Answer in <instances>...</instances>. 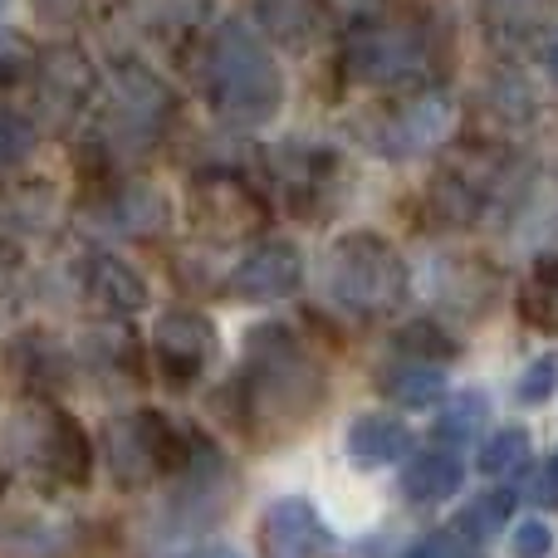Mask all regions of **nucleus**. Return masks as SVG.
Masks as SVG:
<instances>
[{
	"label": "nucleus",
	"instance_id": "obj_1",
	"mask_svg": "<svg viewBox=\"0 0 558 558\" xmlns=\"http://www.w3.org/2000/svg\"><path fill=\"white\" fill-rule=\"evenodd\" d=\"M338 64H343V78L377 94L436 88L451 64V35L416 0H373L343 29Z\"/></svg>",
	"mask_w": 558,
	"mask_h": 558
},
{
	"label": "nucleus",
	"instance_id": "obj_2",
	"mask_svg": "<svg viewBox=\"0 0 558 558\" xmlns=\"http://www.w3.org/2000/svg\"><path fill=\"white\" fill-rule=\"evenodd\" d=\"M324 397H328V377L314 348L284 324L255 328L241 367V407L251 436H260V441L299 436L318 416Z\"/></svg>",
	"mask_w": 558,
	"mask_h": 558
},
{
	"label": "nucleus",
	"instance_id": "obj_3",
	"mask_svg": "<svg viewBox=\"0 0 558 558\" xmlns=\"http://www.w3.org/2000/svg\"><path fill=\"white\" fill-rule=\"evenodd\" d=\"M196 78H202V94L216 108V118L235 128L270 123L284 104V74L270 54V39L245 20H221L206 29Z\"/></svg>",
	"mask_w": 558,
	"mask_h": 558
},
{
	"label": "nucleus",
	"instance_id": "obj_4",
	"mask_svg": "<svg viewBox=\"0 0 558 558\" xmlns=\"http://www.w3.org/2000/svg\"><path fill=\"white\" fill-rule=\"evenodd\" d=\"M98 147L104 157H133L147 153L167 137L177 118V98L167 88L162 74H153L137 59H113V64L98 74Z\"/></svg>",
	"mask_w": 558,
	"mask_h": 558
},
{
	"label": "nucleus",
	"instance_id": "obj_5",
	"mask_svg": "<svg viewBox=\"0 0 558 558\" xmlns=\"http://www.w3.org/2000/svg\"><path fill=\"white\" fill-rule=\"evenodd\" d=\"M5 461L35 485H84L94 471V446L64 407L25 397L5 426Z\"/></svg>",
	"mask_w": 558,
	"mask_h": 558
},
{
	"label": "nucleus",
	"instance_id": "obj_6",
	"mask_svg": "<svg viewBox=\"0 0 558 558\" xmlns=\"http://www.w3.org/2000/svg\"><path fill=\"white\" fill-rule=\"evenodd\" d=\"M328 294L357 318H387L407 299V265L383 235L348 231L328 251Z\"/></svg>",
	"mask_w": 558,
	"mask_h": 558
},
{
	"label": "nucleus",
	"instance_id": "obj_7",
	"mask_svg": "<svg viewBox=\"0 0 558 558\" xmlns=\"http://www.w3.org/2000/svg\"><path fill=\"white\" fill-rule=\"evenodd\" d=\"M196 446L162 412H128L104 426V465L118 485H147L157 475H182Z\"/></svg>",
	"mask_w": 558,
	"mask_h": 558
},
{
	"label": "nucleus",
	"instance_id": "obj_8",
	"mask_svg": "<svg viewBox=\"0 0 558 558\" xmlns=\"http://www.w3.org/2000/svg\"><path fill=\"white\" fill-rule=\"evenodd\" d=\"M456 128V104L436 88H412V94H392V104H383L367 118V147L392 162H412V157L436 153L441 143H451Z\"/></svg>",
	"mask_w": 558,
	"mask_h": 558
},
{
	"label": "nucleus",
	"instance_id": "obj_9",
	"mask_svg": "<svg viewBox=\"0 0 558 558\" xmlns=\"http://www.w3.org/2000/svg\"><path fill=\"white\" fill-rule=\"evenodd\" d=\"M186 216L202 235L211 241H245L265 226V196L255 192V182L235 167H206L186 186Z\"/></svg>",
	"mask_w": 558,
	"mask_h": 558
},
{
	"label": "nucleus",
	"instance_id": "obj_10",
	"mask_svg": "<svg viewBox=\"0 0 558 558\" xmlns=\"http://www.w3.org/2000/svg\"><path fill=\"white\" fill-rule=\"evenodd\" d=\"M35 108L49 128H69L78 113L94 108L98 94V69L78 45H54L39 49L35 59Z\"/></svg>",
	"mask_w": 558,
	"mask_h": 558
},
{
	"label": "nucleus",
	"instance_id": "obj_11",
	"mask_svg": "<svg viewBox=\"0 0 558 558\" xmlns=\"http://www.w3.org/2000/svg\"><path fill=\"white\" fill-rule=\"evenodd\" d=\"M88 226L104 235H123V241H157L172 226V202L143 177L113 182L94 196L88 206Z\"/></svg>",
	"mask_w": 558,
	"mask_h": 558
},
{
	"label": "nucleus",
	"instance_id": "obj_12",
	"mask_svg": "<svg viewBox=\"0 0 558 558\" xmlns=\"http://www.w3.org/2000/svg\"><path fill=\"white\" fill-rule=\"evenodd\" d=\"M153 353L167 387H192L216 357V324L196 308H167L153 328Z\"/></svg>",
	"mask_w": 558,
	"mask_h": 558
},
{
	"label": "nucleus",
	"instance_id": "obj_13",
	"mask_svg": "<svg viewBox=\"0 0 558 558\" xmlns=\"http://www.w3.org/2000/svg\"><path fill=\"white\" fill-rule=\"evenodd\" d=\"M304 279V255L289 241H260L255 251H245L235 260L231 279H226V294L241 299V304H270L299 289Z\"/></svg>",
	"mask_w": 558,
	"mask_h": 558
},
{
	"label": "nucleus",
	"instance_id": "obj_14",
	"mask_svg": "<svg viewBox=\"0 0 558 558\" xmlns=\"http://www.w3.org/2000/svg\"><path fill=\"white\" fill-rule=\"evenodd\" d=\"M270 167H275V177H279V186H284L294 211H318V206L328 202V192H333V177H338V157L324 153V147H314V143H284L270 157Z\"/></svg>",
	"mask_w": 558,
	"mask_h": 558
},
{
	"label": "nucleus",
	"instance_id": "obj_15",
	"mask_svg": "<svg viewBox=\"0 0 558 558\" xmlns=\"http://www.w3.org/2000/svg\"><path fill=\"white\" fill-rule=\"evenodd\" d=\"M333 534L308 500H279L265 514V558H328Z\"/></svg>",
	"mask_w": 558,
	"mask_h": 558
},
{
	"label": "nucleus",
	"instance_id": "obj_16",
	"mask_svg": "<svg viewBox=\"0 0 558 558\" xmlns=\"http://www.w3.org/2000/svg\"><path fill=\"white\" fill-rule=\"evenodd\" d=\"M78 289H84L88 304L113 318L137 314L147 304V279L118 255H84L78 260Z\"/></svg>",
	"mask_w": 558,
	"mask_h": 558
},
{
	"label": "nucleus",
	"instance_id": "obj_17",
	"mask_svg": "<svg viewBox=\"0 0 558 558\" xmlns=\"http://www.w3.org/2000/svg\"><path fill=\"white\" fill-rule=\"evenodd\" d=\"M251 20L270 45L308 49L328 29V0H255Z\"/></svg>",
	"mask_w": 558,
	"mask_h": 558
},
{
	"label": "nucleus",
	"instance_id": "obj_18",
	"mask_svg": "<svg viewBox=\"0 0 558 558\" xmlns=\"http://www.w3.org/2000/svg\"><path fill=\"white\" fill-rule=\"evenodd\" d=\"M412 451V432H407L397 416H383V412H367L348 426V461L357 471H383V465L402 461Z\"/></svg>",
	"mask_w": 558,
	"mask_h": 558
},
{
	"label": "nucleus",
	"instance_id": "obj_19",
	"mask_svg": "<svg viewBox=\"0 0 558 558\" xmlns=\"http://www.w3.org/2000/svg\"><path fill=\"white\" fill-rule=\"evenodd\" d=\"M461 481H465V461L456 456V446L451 451L436 446V451H422L412 465H407L402 490H407V500H416V505H441L461 490Z\"/></svg>",
	"mask_w": 558,
	"mask_h": 558
},
{
	"label": "nucleus",
	"instance_id": "obj_20",
	"mask_svg": "<svg viewBox=\"0 0 558 558\" xmlns=\"http://www.w3.org/2000/svg\"><path fill=\"white\" fill-rule=\"evenodd\" d=\"M10 367H15V377H25L29 397H45L49 387H59L69 377V357L59 353V343L49 333H20L15 343H10Z\"/></svg>",
	"mask_w": 558,
	"mask_h": 558
},
{
	"label": "nucleus",
	"instance_id": "obj_21",
	"mask_svg": "<svg viewBox=\"0 0 558 558\" xmlns=\"http://www.w3.org/2000/svg\"><path fill=\"white\" fill-rule=\"evenodd\" d=\"M84 363L94 367L98 377H113V383H137L143 377V353H137L133 333H128L123 324L113 328H94V333H84Z\"/></svg>",
	"mask_w": 558,
	"mask_h": 558
},
{
	"label": "nucleus",
	"instance_id": "obj_22",
	"mask_svg": "<svg viewBox=\"0 0 558 558\" xmlns=\"http://www.w3.org/2000/svg\"><path fill=\"white\" fill-rule=\"evenodd\" d=\"M54 221V192L45 182H0V231L35 235Z\"/></svg>",
	"mask_w": 558,
	"mask_h": 558
},
{
	"label": "nucleus",
	"instance_id": "obj_23",
	"mask_svg": "<svg viewBox=\"0 0 558 558\" xmlns=\"http://www.w3.org/2000/svg\"><path fill=\"white\" fill-rule=\"evenodd\" d=\"M377 383H383V392L392 397L397 407H432L436 397H441L446 377H441V363H422V357L397 353V363H387Z\"/></svg>",
	"mask_w": 558,
	"mask_h": 558
},
{
	"label": "nucleus",
	"instance_id": "obj_24",
	"mask_svg": "<svg viewBox=\"0 0 558 558\" xmlns=\"http://www.w3.org/2000/svg\"><path fill=\"white\" fill-rule=\"evenodd\" d=\"M485 5V29L505 45H520V39H534L549 20L554 0H481Z\"/></svg>",
	"mask_w": 558,
	"mask_h": 558
},
{
	"label": "nucleus",
	"instance_id": "obj_25",
	"mask_svg": "<svg viewBox=\"0 0 558 558\" xmlns=\"http://www.w3.org/2000/svg\"><path fill=\"white\" fill-rule=\"evenodd\" d=\"M137 15V25L157 39H186L206 20V0H128Z\"/></svg>",
	"mask_w": 558,
	"mask_h": 558
},
{
	"label": "nucleus",
	"instance_id": "obj_26",
	"mask_svg": "<svg viewBox=\"0 0 558 558\" xmlns=\"http://www.w3.org/2000/svg\"><path fill=\"white\" fill-rule=\"evenodd\" d=\"M520 314L544 333H558V255L539 260L520 289Z\"/></svg>",
	"mask_w": 558,
	"mask_h": 558
},
{
	"label": "nucleus",
	"instance_id": "obj_27",
	"mask_svg": "<svg viewBox=\"0 0 558 558\" xmlns=\"http://www.w3.org/2000/svg\"><path fill=\"white\" fill-rule=\"evenodd\" d=\"M35 143H39L35 118H25L20 108H5V104H0V177L15 172V167L25 162L29 153H35Z\"/></svg>",
	"mask_w": 558,
	"mask_h": 558
},
{
	"label": "nucleus",
	"instance_id": "obj_28",
	"mask_svg": "<svg viewBox=\"0 0 558 558\" xmlns=\"http://www.w3.org/2000/svg\"><path fill=\"white\" fill-rule=\"evenodd\" d=\"M481 422H485V397L481 392H461V397H451V402L441 407V416H436V436L451 441V446H461V441H471V436L481 432Z\"/></svg>",
	"mask_w": 558,
	"mask_h": 558
},
{
	"label": "nucleus",
	"instance_id": "obj_29",
	"mask_svg": "<svg viewBox=\"0 0 558 558\" xmlns=\"http://www.w3.org/2000/svg\"><path fill=\"white\" fill-rule=\"evenodd\" d=\"M530 432H520V426H510V432H495L490 441H485V451H481V471L485 475H510V471H520L524 461H530Z\"/></svg>",
	"mask_w": 558,
	"mask_h": 558
},
{
	"label": "nucleus",
	"instance_id": "obj_30",
	"mask_svg": "<svg viewBox=\"0 0 558 558\" xmlns=\"http://www.w3.org/2000/svg\"><path fill=\"white\" fill-rule=\"evenodd\" d=\"M392 343L402 357H422V363H446V357H456V338L441 333L436 324H407Z\"/></svg>",
	"mask_w": 558,
	"mask_h": 558
},
{
	"label": "nucleus",
	"instance_id": "obj_31",
	"mask_svg": "<svg viewBox=\"0 0 558 558\" xmlns=\"http://www.w3.org/2000/svg\"><path fill=\"white\" fill-rule=\"evenodd\" d=\"M35 59H39L35 39L20 35V29H5V25H0V88L25 84V78L35 74Z\"/></svg>",
	"mask_w": 558,
	"mask_h": 558
},
{
	"label": "nucleus",
	"instance_id": "obj_32",
	"mask_svg": "<svg viewBox=\"0 0 558 558\" xmlns=\"http://www.w3.org/2000/svg\"><path fill=\"white\" fill-rule=\"evenodd\" d=\"M505 520H510V490H490V495H485V500H475L471 510L461 514V524H456V530H461V534H471V539L481 544L485 534H495Z\"/></svg>",
	"mask_w": 558,
	"mask_h": 558
},
{
	"label": "nucleus",
	"instance_id": "obj_33",
	"mask_svg": "<svg viewBox=\"0 0 558 558\" xmlns=\"http://www.w3.org/2000/svg\"><path fill=\"white\" fill-rule=\"evenodd\" d=\"M29 5H35V15L45 20V25H84L108 0H29Z\"/></svg>",
	"mask_w": 558,
	"mask_h": 558
},
{
	"label": "nucleus",
	"instance_id": "obj_34",
	"mask_svg": "<svg viewBox=\"0 0 558 558\" xmlns=\"http://www.w3.org/2000/svg\"><path fill=\"white\" fill-rule=\"evenodd\" d=\"M407 558H481L475 554V539L471 534H461V530H436V534H426L422 544H416Z\"/></svg>",
	"mask_w": 558,
	"mask_h": 558
},
{
	"label": "nucleus",
	"instance_id": "obj_35",
	"mask_svg": "<svg viewBox=\"0 0 558 558\" xmlns=\"http://www.w3.org/2000/svg\"><path fill=\"white\" fill-rule=\"evenodd\" d=\"M510 544H514V558H549L554 530H549L544 520H524V524H514Z\"/></svg>",
	"mask_w": 558,
	"mask_h": 558
},
{
	"label": "nucleus",
	"instance_id": "obj_36",
	"mask_svg": "<svg viewBox=\"0 0 558 558\" xmlns=\"http://www.w3.org/2000/svg\"><path fill=\"white\" fill-rule=\"evenodd\" d=\"M554 377H558V357H539V363H530V373H524V383H520V397L524 402H544V397L554 392Z\"/></svg>",
	"mask_w": 558,
	"mask_h": 558
},
{
	"label": "nucleus",
	"instance_id": "obj_37",
	"mask_svg": "<svg viewBox=\"0 0 558 558\" xmlns=\"http://www.w3.org/2000/svg\"><path fill=\"white\" fill-rule=\"evenodd\" d=\"M20 294V251L10 241H0V314L15 304Z\"/></svg>",
	"mask_w": 558,
	"mask_h": 558
},
{
	"label": "nucleus",
	"instance_id": "obj_38",
	"mask_svg": "<svg viewBox=\"0 0 558 558\" xmlns=\"http://www.w3.org/2000/svg\"><path fill=\"white\" fill-rule=\"evenodd\" d=\"M539 500H558V451L549 456V465H544V475H539Z\"/></svg>",
	"mask_w": 558,
	"mask_h": 558
},
{
	"label": "nucleus",
	"instance_id": "obj_39",
	"mask_svg": "<svg viewBox=\"0 0 558 558\" xmlns=\"http://www.w3.org/2000/svg\"><path fill=\"white\" fill-rule=\"evenodd\" d=\"M177 558H245V554H235L231 544H202V549H186V554H177Z\"/></svg>",
	"mask_w": 558,
	"mask_h": 558
},
{
	"label": "nucleus",
	"instance_id": "obj_40",
	"mask_svg": "<svg viewBox=\"0 0 558 558\" xmlns=\"http://www.w3.org/2000/svg\"><path fill=\"white\" fill-rule=\"evenodd\" d=\"M544 69H549V78L558 84V29H554L549 39H544Z\"/></svg>",
	"mask_w": 558,
	"mask_h": 558
},
{
	"label": "nucleus",
	"instance_id": "obj_41",
	"mask_svg": "<svg viewBox=\"0 0 558 558\" xmlns=\"http://www.w3.org/2000/svg\"><path fill=\"white\" fill-rule=\"evenodd\" d=\"M5 5H10V0H0V10H5Z\"/></svg>",
	"mask_w": 558,
	"mask_h": 558
}]
</instances>
